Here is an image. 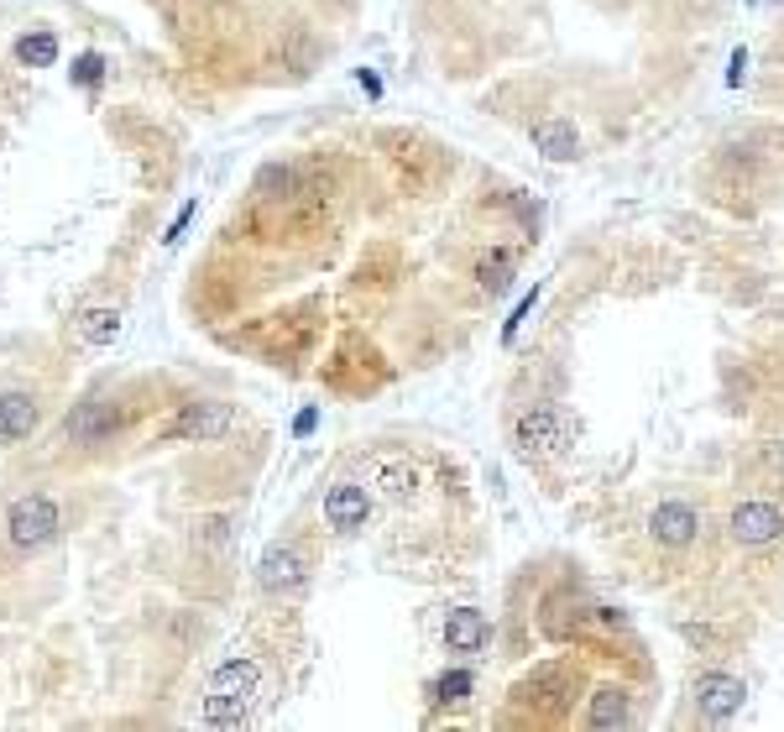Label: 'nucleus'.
<instances>
[{"label":"nucleus","mask_w":784,"mask_h":732,"mask_svg":"<svg viewBox=\"0 0 784 732\" xmlns=\"http://www.w3.org/2000/svg\"><path fill=\"white\" fill-rule=\"evenodd\" d=\"M534 147L549 163H575V157H581V131L565 116H544V121H534Z\"/></svg>","instance_id":"12"},{"label":"nucleus","mask_w":784,"mask_h":732,"mask_svg":"<svg viewBox=\"0 0 784 732\" xmlns=\"http://www.w3.org/2000/svg\"><path fill=\"white\" fill-rule=\"evenodd\" d=\"M366 513H372V497H366L361 482H335L325 492V523H330V529L356 534L361 523H366Z\"/></svg>","instance_id":"8"},{"label":"nucleus","mask_w":784,"mask_h":732,"mask_svg":"<svg viewBox=\"0 0 784 732\" xmlns=\"http://www.w3.org/2000/svg\"><path fill=\"white\" fill-rule=\"evenodd\" d=\"M476 283L487 293H507L513 288V257H507V251H487V257L476 262Z\"/></svg>","instance_id":"17"},{"label":"nucleus","mask_w":784,"mask_h":732,"mask_svg":"<svg viewBox=\"0 0 784 732\" xmlns=\"http://www.w3.org/2000/svg\"><path fill=\"white\" fill-rule=\"evenodd\" d=\"M257 194H262V199H288V194H293V168H288V163H267V168L257 173Z\"/></svg>","instance_id":"20"},{"label":"nucleus","mask_w":784,"mask_h":732,"mask_svg":"<svg viewBox=\"0 0 784 732\" xmlns=\"http://www.w3.org/2000/svg\"><path fill=\"white\" fill-rule=\"evenodd\" d=\"M16 58L27 63V68H53L58 63V37L53 32H27L16 42Z\"/></svg>","instance_id":"18"},{"label":"nucleus","mask_w":784,"mask_h":732,"mask_svg":"<svg viewBox=\"0 0 784 732\" xmlns=\"http://www.w3.org/2000/svg\"><path fill=\"white\" fill-rule=\"evenodd\" d=\"M779 6H784V0H779Z\"/></svg>","instance_id":"26"},{"label":"nucleus","mask_w":784,"mask_h":732,"mask_svg":"<svg viewBox=\"0 0 784 732\" xmlns=\"http://www.w3.org/2000/svg\"><path fill=\"white\" fill-rule=\"evenodd\" d=\"M534 299H539V293H523V299H518L513 319H507V325H502V340H513V335H518V325H523L528 314H534Z\"/></svg>","instance_id":"22"},{"label":"nucleus","mask_w":784,"mask_h":732,"mask_svg":"<svg viewBox=\"0 0 784 732\" xmlns=\"http://www.w3.org/2000/svg\"><path fill=\"white\" fill-rule=\"evenodd\" d=\"M37 429V403L27 393H0V440H27Z\"/></svg>","instance_id":"14"},{"label":"nucleus","mask_w":784,"mask_h":732,"mask_svg":"<svg viewBox=\"0 0 784 732\" xmlns=\"http://www.w3.org/2000/svg\"><path fill=\"white\" fill-rule=\"evenodd\" d=\"M361 89H366V95H382V79H377V74H366V68H361Z\"/></svg>","instance_id":"25"},{"label":"nucleus","mask_w":784,"mask_h":732,"mask_svg":"<svg viewBox=\"0 0 784 732\" xmlns=\"http://www.w3.org/2000/svg\"><path fill=\"white\" fill-rule=\"evenodd\" d=\"M570 440H575V424L555 403H534L513 419V445L523 461H555V455L570 450Z\"/></svg>","instance_id":"2"},{"label":"nucleus","mask_w":784,"mask_h":732,"mask_svg":"<svg viewBox=\"0 0 784 732\" xmlns=\"http://www.w3.org/2000/svg\"><path fill=\"white\" fill-rule=\"evenodd\" d=\"M487 644H492L487 612H476V607H455V612H445V649H450V654H481Z\"/></svg>","instance_id":"9"},{"label":"nucleus","mask_w":784,"mask_h":732,"mask_svg":"<svg viewBox=\"0 0 784 732\" xmlns=\"http://www.w3.org/2000/svg\"><path fill=\"white\" fill-rule=\"evenodd\" d=\"M236 424V408L230 403H183V414L173 419V440H220V434Z\"/></svg>","instance_id":"7"},{"label":"nucleus","mask_w":784,"mask_h":732,"mask_svg":"<svg viewBox=\"0 0 784 732\" xmlns=\"http://www.w3.org/2000/svg\"><path fill=\"white\" fill-rule=\"evenodd\" d=\"M628 722H633L628 691H622V685H602V691L591 696V706H586V727L607 732V727H628Z\"/></svg>","instance_id":"13"},{"label":"nucleus","mask_w":784,"mask_h":732,"mask_svg":"<svg viewBox=\"0 0 784 732\" xmlns=\"http://www.w3.org/2000/svg\"><path fill=\"white\" fill-rule=\"evenodd\" d=\"M257 581H262V591H298L304 586V555L298 549H283V544H272L267 555L257 560Z\"/></svg>","instance_id":"11"},{"label":"nucleus","mask_w":784,"mask_h":732,"mask_svg":"<svg viewBox=\"0 0 784 732\" xmlns=\"http://www.w3.org/2000/svg\"><path fill=\"white\" fill-rule=\"evenodd\" d=\"M100 74H105V58H100V53L74 58V79H79V84H100Z\"/></svg>","instance_id":"21"},{"label":"nucleus","mask_w":784,"mask_h":732,"mask_svg":"<svg viewBox=\"0 0 784 732\" xmlns=\"http://www.w3.org/2000/svg\"><path fill=\"white\" fill-rule=\"evenodd\" d=\"M194 210H199V204H194V199H189V204H183V210H178V220L168 225V241H178L183 231H189V220H194Z\"/></svg>","instance_id":"23"},{"label":"nucleus","mask_w":784,"mask_h":732,"mask_svg":"<svg viewBox=\"0 0 784 732\" xmlns=\"http://www.w3.org/2000/svg\"><path fill=\"white\" fill-rule=\"evenodd\" d=\"M115 424H121L115 403L89 398V403H79L74 414H68V440H74V445H100V440H110V434H115Z\"/></svg>","instance_id":"10"},{"label":"nucleus","mask_w":784,"mask_h":732,"mask_svg":"<svg viewBox=\"0 0 784 732\" xmlns=\"http://www.w3.org/2000/svg\"><path fill=\"white\" fill-rule=\"evenodd\" d=\"M727 534H732V544H743V549H764V544L784 539V513L774 508V502H764V497H748V502H737V508H732Z\"/></svg>","instance_id":"4"},{"label":"nucleus","mask_w":784,"mask_h":732,"mask_svg":"<svg viewBox=\"0 0 784 732\" xmlns=\"http://www.w3.org/2000/svg\"><path fill=\"white\" fill-rule=\"evenodd\" d=\"M743 74H748V53L737 48V53H732V74H727V79H732V84H743Z\"/></svg>","instance_id":"24"},{"label":"nucleus","mask_w":784,"mask_h":732,"mask_svg":"<svg viewBox=\"0 0 784 732\" xmlns=\"http://www.w3.org/2000/svg\"><path fill=\"white\" fill-rule=\"evenodd\" d=\"M262 691V665L257 659H225V665L210 675L204 685V727H246L251 717V701Z\"/></svg>","instance_id":"1"},{"label":"nucleus","mask_w":784,"mask_h":732,"mask_svg":"<svg viewBox=\"0 0 784 732\" xmlns=\"http://www.w3.org/2000/svg\"><path fill=\"white\" fill-rule=\"evenodd\" d=\"M6 534L16 549H42L58 534V502L53 497H16L11 513H6Z\"/></svg>","instance_id":"3"},{"label":"nucleus","mask_w":784,"mask_h":732,"mask_svg":"<svg viewBox=\"0 0 784 732\" xmlns=\"http://www.w3.org/2000/svg\"><path fill=\"white\" fill-rule=\"evenodd\" d=\"M79 335L89 340V346H110V340L121 335V309H84Z\"/></svg>","instance_id":"16"},{"label":"nucleus","mask_w":784,"mask_h":732,"mask_svg":"<svg viewBox=\"0 0 784 732\" xmlns=\"http://www.w3.org/2000/svg\"><path fill=\"white\" fill-rule=\"evenodd\" d=\"M743 701H748V685L737 675H727V670L696 675V706H701L706 722H732L737 712H743Z\"/></svg>","instance_id":"5"},{"label":"nucleus","mask_w":784,"mask_h":732,"mask_svg":"<svg viewBox=\"0 0 784 732\" xmlns=\"http://www.w3.org/2000/svg\"><path fill=\"white\" fill-rule=\"evenodd\" d=\"M701 534V513L690 508V502H659V508L649 513V539L664 544V549H690Z\"/></svg>","instance_id":"6"},{"label":"nucleus","mask_w":784,"mask_h":732,"mask_svg":"<svg viewBox=\"0 0 784 732\" xmlns=\"http://www.w3.org/2000/svg\"><path fill=\"white\" fill-rule=\"evenodd\" d=\"M429 691H434V701H440V706H460V701H471L476 680H471V670H445Z\"/></svg>","instance_id":"19"},{"label":"nucleus","mask_w":784,"mask_h":732,"mask_svg":"<svg viewBox=\"0 0 784 732\" xmlns=\"http://www.w3.org/2000/svg\"><path fill=\"white\" fill-rule=\"evenodd\" d=\"M377 487L392 502H419V471H413L408 461H382L377 466Z\"/></svg>","instance_id":"15"}]
</instances>
